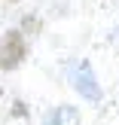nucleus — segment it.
Returning <instances> with one entry per match:
<instances>
[{
  "label": "nucleus",
  "mask_w": 119,
  "mask_h": 125,
  "mask_svg": "<svg viewBox=\"0 0 119 125\" xmlns=\"http://www.w3.org/2000/svg\"><path fill=\"white\" fill-rule=\"evenodd\" d=\"M28 55V46H24L22 31H6L3 40H0V70H12L18 67Z\"/></svg>",
  "instance_id": "obj_1"
},
{
  "label": "nucleus",
  "mask_w": 119,
  "mask_h": 125,
  "mask_svg": "<svg viewBox=\"0 0 119 125\" xmlns=\"http://www.w3.org/2000/svg\"><path fill=\"white\" fill-rule=\"evenodd\" d=\"M67 79H70V85L86 101H101V85L95 83V73H92L89 64H73L70 70H67Z\"/></svg>",
  "instance_id": "obj_2"
},
{
  "label": "nucleus",
  "mask_w": 119,
  "mask_h": 125,
  "mask_svg": "<svg viewBox=\"0 0 119 125\" xmlns=\"http://www.w3.org/2000/svg\"><path fill=\"white\" fill-rule=\"evenodd\" d=\"M12 3H15V0H12Z\"/></svg>",
  "instance_id": "obj_3"
}]
</instances>
